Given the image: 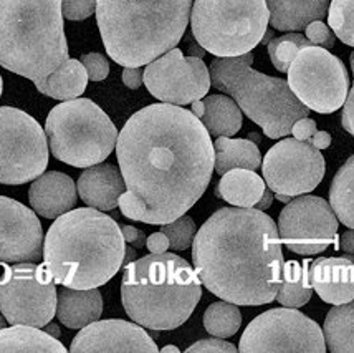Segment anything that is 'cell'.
Listing matches in <instances>:
<instances>
[{
	"instance_id": "74e56055",
	"label": "cell",
	"mask_w": 354,
	"mask_h": 353,
	"mask_svg": "<svg viewBox=\"0 0 354 353\" xmlns=\"http://www.w3.org/2000/svg\"><path fill=\"white\" fill-rule=\"evenodd\" d=\"M80 62L85 65L88 78H90L91 82H101V80L108 77L109 63L101 53H86V55L82 57Z\"/></svg>"
},
{
	"instance_id": "d4e9b609",
	"label": "cell",
	"mask_w": 354,
	"mask_h": 353,
	"mask_svg": "<svg viewBox=\"0 0 354 353\" xmlns=\"http://www.w3.org/2000/svg\"><path fill=\"white\" fill-rule=\"evenodd\" d=\"M265 179L255 171L235 168L222 174L217 186V196L237 208H255L265 192Z\"/></svg>"
},
{
	"instance_id": "ba28073f",
	"label": "cell",
	"mask_w": 354,
	"mask_h": 353,
	"mask_svg": "<svg viewBox=\"0 0 354 353\" xmlns=\"http://www.w3.org/2000/svg\"><path fill=\"white\" fill-rule=\"evenodd\" d=\"M48 148L58 161L73 168L103 163L116 148L118 129L96 103L88 98L66 100L46 116Z\"/></svg>"
},
{
	"instance_id": "f6af8a7d",
	"label": "cell",
	"mask_w": 354,
	"mask_h": 353,
	"mask_svg": "<svg viewBox=\"0 0 354 353\" xmlns=\"http://www.w3.org/2000/svg\"><path fill=\"white\" fill-rule=\"evenodd\" d=\"M338 242H339L341 251H344L346 254L354 255V229H349V230H346V233L341 234Z\"/></svg>"
},
{
	"instance_id": "f546056e",
	"label": "cell",
	"mask_w": 354,
	"mask_h": 353,
	"mask_svg": "<svg viewBox=\"0 0 354 353\" xmlns=\"http://www.w3.org/2000/svg\"><path fill=\"white\" fill-rule=\"evenodd\" d=\"M310 260L300 264L298 260L285 262L281 272V284L277 292V302L290 309H300L310 302L313 287L308 277Z\"/></svg>"
},
{
	"instance_id": "8992f818",
	"label": "cell",
	"mask_w": 354,
	"mask_h": 353,
	"mask_svg": "<svg viewBox=\"0 0 354 353\" xmlns=\"http://www.w3.org/2000/svg\"><path fill=\"white\" fill-rule=\"evenodd\" d=\"M66 60L62 0H0V66L37 82Z\"/></svg>"
},
{
	"instance_id": "44dd1931",
	"label": "cell",
	"mask_w": 354,
	"mask_h": 353,
	"mask_svg": "<svg viewBox=\"0 0 354 353\" xmlns=\"http://www.w3.org/2000/svg\"><path fill=\"white\" fill-rule=\"evenodd\" d=\"M80 199L88 208L98 211H113L126 191V183L120 168L111 163H98L86 168L77 183Z\"/></svg>"
},
{
	"instance_id": "1f68e13d",
	"label": "cell",
	"mask_w": 354,
	"mask_h": 353,
	"mask_svg": "<svg viewBox=\"0 0 354 353\" xmlns=\"http://www.w3.org/2000/svg\"><path fill=\"white\" fill-rule=\"evenodd\" d=\"M242 325V314L232 302H214L204 314V327L210 335L218 338H229L235 335Z\"/></svg>"
},
{
	"instance_id": "9f6ffc18",
	"label": "cell",
	"mask_w": 354,
	"mask_h": 353,
	"mask_svg": "<svg viewBox=\"0 0 354 353\" xmlns=\"http://www.w3.org/2000/svg\"><path fill=\"white\" fill-rule=\"evenodd\" d=\"M290 197L292 196H286V194H277V199L281 201V203H290Z\"/></svg>"
},
{
	"instance_id": "816d5d0a",
	"label": "cell",
	"mask_w": 354,
	"mask_h": 353,
	"mask_svg": "<svg viewBox=\"0 0 354 353\" xmlns=\"http://www.w3.org/2000/svg\"><path fill=\"white\" fill-rule=\"evenodd\" d=\"M189 52H191L192 57H199V58H202V57H204L205 50L202 48L201 45H191V47H189Z\"/></svg>"
},
{
	"instance_id": "f1b7e54d",
	"label": "cell",
	"mask_w": 354,
	"mask_h": 353,
	"mask_svg": "<svg viewBox=\"0 0 354 353\" xmlns=\"http://www.w3.org/2000/svg\"><path fill=\"white\" fill-rule=\"evenodd\" d=\"M323 335L331 353H354V298L328 312Z\"/></svg>"
},
{
	"instance_id": "484cf974",
	"label": "cell",
	"mask_w": 354,
	"mask_h": 353,
	"mask_svg": "<svg viewBox=\"0 0 354 353\" xmlns=\"http://www.w3.org/2000/svg\"><path fill=\"white\" fill-rule=\"evenodd\" d=\"M0 352L66 353V347L39 327L12 325L0 330Z\"/></svg>"
},
{
	"instance_id": "f907efd6",
	"label": "cell",
	"mask_w": 354,
	"mask_h": 353,
	"mask_svg": "<svg viewBox=\"0 0 354 353\" xmlns=\"http://www.w3.org/2000/svg\"><path fill=\"white\" fill-rule=\"evenodd\" d=\"M192 113L201 120V116L204 115V102L202 100H197V102L192 103Z\"/></svg>"
},
{
	"instance_id": "30bf717a",
	"label": "cell",
	"mask_w": 354,
	"mask_h": 353,
	"mask_svg": "<svg viewBox=\"0 0 354 353\" xmlns=\"http://www.w3.org/2000/svg\"><path fill=\"white\" fill-rule=\"evenodd\" d=\"M57 300L45 264L0 262V312L10 325L45 327L57 315Z\"/></svg>"
},
{
	"instance_id": "9a60e30c",
	"label": "cell",
	"mask_w": 354,
	"mask_h": 353,
	"mask_svg": "<svg viewBox=\"0 0 354 353\" xmlns=\"http://www.w3.org/2000/svg\"><path fill=\"white\" fill-rule=\"evenodd\" d=\"M326 165L322 151L308 141L285 138L268 150L262 163L267 186L275 194L300 196L311 192L323 181Z\"/></svg>"
},
{
	"instance_id": "3957f363",
	"label": "cell",
	"mask_w": 354,
	"mask_h": 353,
	"mask_svg": "<svg viewBox=\"0 0 354 353\" xmlns=\"http://www.w3.org/2000/svg\"><path fill=\"white\" fill-rule=\"evenodd\" d=\"M121 226L95 208L71 209L53 221L44 241V264L55 284L96 289L123 267Z\"/></svg>"
},
{
	"instance_id": "680465c9",
	"label": "cell",
	"mask_w": 354,
	"mask_h": 353,
	"mask_svg": "<svg viewBox=\"0 0 354 353\" xmlns=\"http://www.w3.org/2000/svg\"><path fill=\"white\" fill-rule=\"evenodd\" d=\"M349 62H351V70H353V75H354V52L351 53V57H349Z\"/></svg>"
},
{
	"instance_id": "e575fe53",
	"label": "cell",
	"mask_w": 354,
	"mask_h": 353,
	"mask_svg": "<svg viewBox=\"0 0 354 353\" xmlns=\"http://www.w3.org/2000/svg\"><path fill=\"white\" fill-rule=\"evenodd\" d=\"M161 230L169 239L171 247L174 251H185L192 246L194 237H196L197 228L196 222L191 216H180L172 222L162 224Z\"/></svg>"
},
{
	"instance_id": "277c9868",
	"label": "cell",
	"mask_w": 354,
	"mask_h": 353,
	"mask_svg": "<svg viewBox=\"0 0 354 353\" xmlns=\"http://www.w3.org/2000/svg\"><path fill=\"white\" fill-rule=\"evenodd\" d=\"M191 10L192 0H96V22L118 65L142 66L177 47Z\"/></svg>"
},
{
	"instance_id": "2e32d148",
	"label": "cell",
	"mask_w": 354,
	"mask_h": 353,
	"mask_svg": "<svg viewBox=\"0 0 354 353\" xmlns=\"http://www.w3.org/2000/svg\"><path fill=\"white\" fill-rule=\"evenodd\" d=\"M142 80L154 98L177 107L202 100L212 85L210 71L202 58L184 57L179 48L147 63Z\"/></svg>"
},
{
	"instance_id": "b9f144b4",
	"label": "cell",
	"mask_w": 354,
	"mask_h": 353,
	"mask_svg": "<svg viewBox=\"0 0 354 353\" xmlns=\"http://www.w3.org/2000/svg\"><path fill=\"white\" fill-rule=\"evenodd\" d=\"M146 247L149 249V252H153V254H161V252H166L169 249L171 244L167 235L161 230V233L151 234L149 237L146 239Z\"/></svg>"
},
{
	"instance_id": "7dc6e473",
	"label": "cell",
	"mask_w": 354,
	"mask_h": 353,
	"mask_svg": "<svg viewBox=\"0 0 354 353\" xmlns=\"http://www.w3.org/2000/svg\"><path fill=\"white\" fill-rule=\"evenodd\" d=\"M272 201H273V194H272V189H265L262 199L259 201V203L255 204L257 209H260V211H265V209H268L270 206H272Z\"/></svg>"
},
{
	"instance_id": "ac0fdd59",
	"label": "cell",
	"mask_w": 354,
	"mask_h": 353,
	"mask_svg": "<svg viewBox=\"0 0 354 353\" xmlns=\"http://www.w3.org/2000/svg\"><path fill=\"white\" fill-rule=\"evenodd\" d=\"M71 353L83 352H159L154 340L136 322L120 318L96 320L83 327L73 338Z\"/></svg>"
},
{
	"instance_id": "11a10c76",
	"label": "cell",
	"mask_w": 354,
	"mask_h": 353,
	"mask_svg": "<svg viewBox=\"0 0 354 353\" xmlns=\"http://www.w3.org/2000/svg\"><path fill=\"white\" fill-rule=\"evenodd\" d=\"M161 352H176V353H179L180 350L177 347H174V345H166L164 348H161Z\"/></svg>"
},
{
	"instance_id": "52a82bcc",
	"label": "cell",
	"mask_w": 354,
	"mask_h": 353,
	"mask_svg": "<svg viewBox=\"0 0 354 353\" xmlns=\"http://www.w3.org/2000/svg\"><path fill=\"white\" fill-rule=\"evenodd\" d=\"M252 52L214 58L209 69L212 87L230 95L265 136L272 140L288 136L293 125L310 115V108L295 96L288 82L260 73L252 69Z\"/></svg>"
},
{
	"instance_id": "ab89813d",
	"label": "cell",
	"mask_w": 354,
	"mask_h": 353,
	"mask_svg": "<svg viewBox=\"0 0 354 353\" xmlns=\"http://www.w3.org/2000/svg\"><path fill=\"white\" fill-rule=\"evenodd\" d=\"M341 125L349 134L354 136V83L353 88L348 91L346 102L343 105V113H341Z\"/></svg>"
},
{
	"instance_id": "5bb4252c",
	"label": "cell",
	"mask_w": 354,
	"mask_h": 353,
	"mask_svg": "<svg viewBox=\"0 0 354 353\" xmlns=\"http://www.w3.org/2000/svg\"><path fill=\"white\" fill-rule=\"evenodd\" d=\"M278 234L286 249L298 255H315L331 244L339 251L338 217L323 197L300 196L286 203L278 217Z\"/></svg>"
},
{
	"instance_id": "f5cc1de1",
	"label": "cell",
	"mask_w": 354,
	"mask_h": 353,
	"mask_svg": "<svg viewBox=\"0 0 354 353\" xmlns=\"http://www.w3.org/2000/svg\"><path fill=\"white\" fill-rule=\"evenodd\" d=\"M145 246H146V234L142 233L141 237H139L138 241L133 244V247H136V249H141V247H145Z\"/></svg>"
},
{
	"instance_id": "7c38bea8",
	"label": "cell",
	"mask_w": 354,
	"mask_h": 353,
	"mask_svg": "<svg viewBox=\"0 0 354 353\" xmlns=\"http://www.w3.org/2000/svg\"><path fill=\"white\" fill-rule=\"evenodd\" d=\"M288 87L300 102L316 113H335L346 102V66L328 48L308 45L297 53L288 69Z\"/></svg>"
},
{
	"instance_id": "6da1fadb",
	"label": "cell",
	"mask_w": 354,
	"mask_h": 353,
	"mask_svg": "<svg viewBox=\"0 0 354 353\" xmlns=\"http://www.w3.org/2000/svg\"><path fill=\"white\" fill-rule=\"evenodd\" d=\"M116 156L126 191L123 216L162 226L201 199L214 173V143L192 111L171 103L134 113L118 134Z\"/></svg>"
},
{
	"instance_id": "681fc988",
	"label": "cell",
	"mask_w": 354,
	"mask_h": 353,
	"mask_svg": "<svg viewBox=\"0 0 354 353\" xmlns=\"http://www.w3.org/2000/svg\"><path fill=\"white\" fill-rule=\"evenodd\" d=\"M45 332H46V334L52 335V337H55V338L60 337V329H58L57 323H52V322L46 323V325H45Z\"/></svg>"
},
{
	"instance_id": "e0dca14e",
	"label": "cell",
	"mask_w": 354,
	"mask_h": 353,
	"mask_svg": "<svg viewBox=\"0 0 354 353\" xmlns=\"http://www.w3.org/2000/svg\"><path fill=\"white\" fill-rule=\"evenodd\" d=\"M44 241L35 211L0 196V262H35L44 255Z\"/></svg>"
},
{
	"instance_id": "83f0119b",
	"label": "cell",
	"mask_w": 354,
	"mask_h": 353,
	"mask_svg": "<svg viewBox=\"0 0 354 353\" xmlns=\"http://www.w3.org/2000/svg\"><path fill=\"white\" fill-rule=\"evenodd\" d=\"M201 121L212 136H234L242 128V110L235 100L225 95H210L204 100Z\"/></svg>"
},
{
	"instance_id": "6f0895ef",
	"label": "cell",
	"mask_w": 354,
	"mask_h": 353,
	"mask_svg": "<svg viewBox=\"0 0 354 353\" xmlns=\"http://www.w3.org/2000/svg\"><path fill=\"white\" fill-rule=\"evenodd\" d=\"M7 318L6 317H3V315H2V312H0V330H2V329H6V327H7Z\"/></svg>"
},
{
	"instance_id": "c3c4849f",
	"label": "cell",
	"mask_w": 354,
	"mask_h": 353,
	"mask_svg": "<svg viewBox=\"0 0 354 353\" xmlns=\"http://www.w3.org/2000/svg\"><path fill=\"white\" fill-rule=\"evenodd\" d=\"M133 260H136V251L133 249V247H128L126 246V251H124V260H123V266H128V264H131Z\"/></svg>"
},
{
	"instance_id": "4316f807",
	"label": "cell",
	"mask_w": 354,
	"mask_h": 353,
	"mask_svg": "<svg viewBox=\"0 0 354 353\" xmlns=\"http://www.w3.org/2000/svg\"><path fill=\"white\" fill-rule=\"evenodd\" d=\"M214 153L216 163L214 171L218 174H225L227 171L235 168H245V170L257 171L262 163L259 146L248 140H234L230 136H218L214 141Z\"/></svg>"
},
{
	"instance_id": "8d00e7d4",
	"label": "cell",
	"mask_w": 354,
	"mask_h": 353,
	"mask_svg": "<svg viewBox=\"0 0 354 353\" xmlns=\"http://www.w3.org/2000/svg\"><path fill=\"white\" fill-rule=\"evenodd\" d=\"M62 12L66 20H85L96 12V0H62Z\"/></svg>"
},
{
	"instance_id": "60d3db41",
	"label": "cell",
	"mask_w": 354,
	"mask_h": 353,
	"mask_svg": "<svg viewBox=\"0 0 354 353\" xmlns=\"http://www.w3.org/2000/svg\"><path fill=\"white\" fill-rule=\"evenodd\" d=\"M316 132H318V129H316V121L311 120V118H308V116L298 120L292 128L293 136L297 138V140H301V141H308Z\"/></svg>"
},
{
	"instance_id": "5b68a950",
	"label": "cell",
	"mask_w": 354,
	"mask_h": 353,
	"mask_svg": "<svg viewBox=\"0 0 354 353\" xmlns=\"http://www.w3.org/2000/svg\"><path fill=\"white\" fill-rule=\"evenodd\" d=\"M201 297L196 269L171 252H151L124 266L121 302L129 318L146 329H177L191 317Z\"/></svg>"
},
{
	"instance_id": "603a6c76",
	"label": "cell",
	"mask_w": 354,
	"mask_h": 353,
	"mask_svg": "<svg viewBox=\"0 0 354 353\" xmlns=\"http://www.w3.org/2000/svg\"><path fill=\"white\" fill-rule=\"evenodd\" d=\"M270 25L280 32H301L313 20H323L330 0H267Z\"/></svg>"
},
{
	"instance_id": "9c48e42d",
	"label": "cell",
	"mask_w": 354,
	"mask_h": 353,
	"mask_svg": "<svg viewBox=\"0 0 354 353\" xmlns=\"http://www.w3.org/2000/svg\"><path fill=\"white\" fill-rule=\"evenodd\" d=\"M268 24L267 0H196L191 10L194 39L216 57L252 52Z\"/></svg>"
},
{
	"instance_id": "db71d44e",
	"label": "cell",
	"mask_w": 354,
	"mask_h": 353,
	"mask_svg": "<svg viewBox=\"0 0 354 353\" xmlns=\"http://www.w3.org/2000/svg\"><path fill=\"white\" fill-rule=\"evenodd\" d=\"M272 37H273V33H272V30H268L267 28V32H265V35H263V39H262V42H260V44H270V40H272Z\"/></svg>"
},
{
	"instance_id": "cb8c5ba5",
	"label": "cell",
	"mask_w": 354,
	"mask_h": 353,
	"mask_svg": "<svg viewBox=\"0 0 354 353\" xmlns=\"http://www.w3.org/2000/svg\"><path fill=\"white\" fill-rule=\"evenodd\" d=\"M88 73L85 65L75 58H68L63 62L53 73L46 78L37 80L35 87L40 93H44L55 100H73L80 98L88 85Z\"/></svg>"
},
{
	"instance_id": "f35d334b",
	"label": "cell",
	"mask_w": 354,
	"mask_h": 353,
	"mask_svg": "<svg viewBox=\"0 0 354 353\" xmlns=\"http://www.w3.org/2000/svg\"><path fill=\"white\" fill-rule=\"evenodd\" d=\"M239 348L232 343L225 342V340L221 338H205V340H199L194 345H191L185 352H227V353H235Z\"/></svg>"
},
{
	"instance_id": "836d02e7",
	"label": "cell",
	"mask_w": 354,
	"mask_h": 353,
	"mask_svg": "<svg viewBox=\"0 0 354 353\" xmlns=\"http://www.w3.org/2000/svg\"><path fill=\"white\" fill-rule=\"evenodd\" d=\"M328 25L343 44L354 47V0H331Z\"/></svg>"
},
{
	"instance_id": "d6986e66",
	"label": "cell",
	"mask_w": 354,
	"mask_h": 353,
	"mask_svg": "<svg viewBox=\"0 0 354 353\" xmlns=\"http://www.w3.org/2000/svg\"><path fill=\"white\" fill-rule=\"evenodd\" d=\"M310 284L326 304L339 305L354 298V255L319 257L310 262Z\"/></svg>"
},
{
	"instance_id": "4fadbf2b",
	"label": "cell",
	"mask_w": 354,
	"mask_h": 353,
	"mask_svg": "<svg viewBox=\"0 0 354 353\" xmlns=\"http://www.w3.org/2000/svg\"><path fill=\"white\" fill-rule=\"evenodd\" d=\"M239 352H311L324 353L323 330L300 310L272 309L248 323L240 338Z\"/></svg>"
},
{
	"instance_id": "4dcf8cb0",
	"label": "cell",
	"mask_w": 354,
	"mask_h": 353,
	"mask_svg": "<svg viewBox=\"0 0 354 353\" xmlns=\"http://www.w3.org/2000/svg\"><path fill=\"white\" fill-rule=\"evenodd\" d=\"M330 206L341 224L354 229V154L331 181Z\"/></svg>"
},
{
	"instance_id": "91938a15",
	"label": "cell",
	"mask_w": 354,
	"mask_h": 353,
	"mask_svg": "<svg viewBox=\"0 0 354 353\" xmlns=\"http://www.w3.org/2000/svg\"><path fill=\"white\" fill-rule=\"evenodd\" d=\"M2 88H3V82H2V77H0V96H2Z\"/></svg>"
},
{
	"instance_id": "8fae6325",
	"label": "cell",
	"mask_w": 354,
	"mask_h": 353,
	"mask_svg": "<svg viewBox=\"0 0 354 353\" xmlns=\"http://www.w3.org/2000/svg\"><path fill=\"white\" fill-rule=\"evenodd\" d=\"M48 166V140L35 118L0 107V184H25Z\"/></svg>"
},
{
	"instance_id": "d6a6232c",
	"label": "cell",
	"mask_w": 354,
	"mask_h": 353,
	"mask_svg": "<svg viewBox=\"0 0 354 353\" xmlns=\"http://www.w3.org/2000/svg\"><path fill=\"white\" fill-rule=\"evenodd\" d=\"M308 45H313L311 42L306 39L305 35L298 33H286V35L277 37V39L270 40L268 47V55L270 60H272L273 66L281 73L288 71L290 65L297 57V53L300 52L303 47H308Z\"/></svg>"
},
{
	"instance_id": "7402d4cb",
	"label": "cell",
	"mask_w": 354,
	"mask_h": 353,
	"mask_svg": "<svg viewBox=\"0 0 354 353\" xmlns=\"http://www.w3.org/2000/svg\"><path fill=\"white\" fill-rule=\"evenodd\" d=\"M103 314V297L96 289L63 287L58 292L57 317L63 325L73 330L100 320Z\"/></svg>"
},
{
	"instance_id": "7bdbcfd3",
	"label": "cell",
	"mask_w": 354,
	"mask_h": 353,
	"mask_svg": "<svg viewBox=\"0 0 354 353\" xmlns=\"http://www.w3.org/2000/svg\"><path fill=\"white\" fill-rule=\"evenodd\" d=\"M142 73H145V71L141 70V66H124L123 83L128 88H131V90H138V88L145 83Z\"/></svg>"
},
{
	"instance_id": "ee69618b",
	"label": "cell",
	"mask_w": 354,
	"mask_h": 353,
	"mask_svg": "<svg viewBox=\"0 0 354 353\" xmlns=\"http://www.w3.org/2000/svg\"><path fill=\"white\" fill-rule=\"evenodd\" d=\"M308 143H311V145H313L315 148H318L319 151L326 150L331 146V134L326 132H316L313 136L310 138Z\"/></svg>"
},
{
	"instance_id": "bcb514c9",
	"label": "cell",
	"mask_w": 354,
	"mask_h": 353,
	"mask_svg": "<svg viewBox=\"0 0 354 353\" xmlns=\"http://www.w3.org/2000/svg\"><path fill=\"white\" fill-rule=\"evenodd\" d=\"M121 233H123V237H124V241H126V242L134 244V242L138 241L139 237H141L142 230L136 229V228H134V226H128V224H124V226H121Z\"/></svg>"
},
{
	"instance_id": "7a4b0ae2",
	"label": "cell",
	"mask_w": 354,
	"mask_h": 353,
	"mask_svg": "<svg viewBox=\"0 0 354 353\" xmlns=\"http://www.w3.org/2000/svg\"><path fill=\"white\" fill-rule=\"evenodd\" d=\"M194 269L209 292L235 305L275 300L285 259L275 221L260 209L222 208L192 242Z\"/></svg>"
},
{
	"instance_id": "ffe728a7",
	"label": "cell",
	"mask_w": 354,
	"mask_h": 353,
	"mask_svg": "<svg viewBox=\"0 0 354 353\" xmlns=\"http://www.w3.org/2000/svg\"><path fill=\"white\" fill-rule=\"evenodd\" d=\"M78 189L68 174L48 171L33 179L28 201L33 211L46 219H57L77 204Z\"/></svg>"
},
{
	"instance_id": "d590c367",
	"label": "cell",
	"mask_w": 354,
	"mask_h": 353,
	"mask_svg": "<svg viewBox=\"0 0 354 353\" xmlns=\"http://www.w3.org/2000/svg\"><path fill=\"white\" fill-rule=\"evenodd\" d=\"M305 32H306V39H308L313 45H316V47H323V48L335 47V42H336L335 32H333L326 24H323L322 20H313V22L306 25Z\"/></svg>"
}]
</instances>
